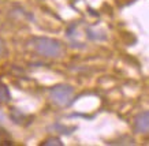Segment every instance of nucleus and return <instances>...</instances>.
Masks as SVG:
<instances>
[{"mask_svg":"<svg viewBox=\"0 0 149 146\" xmlns=\"http://www.w3.org/2000/svg\"><path fill=\"white\" fill-rule=\"evenodd\" d=\"M42 145H44V146H49V145L62 146L63 143H62V142H60V139H58V138H49V139H47L45 142H42Z\"/></svg>","mask_w":149,"mask_h":146,"instance_id":"5","label":"nucleus"},{"mask_svg":"<svg viewBox=\"0 0 149 146\" xmlns=\"http://www.w3.org/2000/svg\"><path fill=\"white\" fill-rule=\"evenodd\" d=\"M10 98H11V94H10L8 87L6 86L4 83L0 82V104H6V102H8Z\"/></svg>","mask_w":149,"mask_h":146,"instance_id":"4","label":"nucleus"},{"mask_svg":"<svg viewBox=\"0 0 149 146\" xmlns=\"http://www.w3.org/2000/svg\"><path fill=\"white\" fill-rule=\"evenodd\" d=\"M49 98L58 107H67L74 98V89L70 85H56L49 90Z\"/></svg>","mask_w":149,"mask_h":146,"instance_id":"2","label":"nucleus"},{"mask_svg":"<svg viewBox=\"0 0 149 146\" xmlns=\"http://www.w3.org/2000/svg\"><path fill=\"white\" fill-rule=\"evenodd\" d=\"M32 46L38 55H42L45 57H59L63 55L62 42H59L58 40H54V38H48V37L33 38Z\"/></svg>","mask_w":149,"mask_h":146,"instance_id":"1","label":"nucleus"},{"mask_svg":"<svg viewBox=\"0 0 149 146\" xmlns=\"http://www.w3.org/2000/svg\"><path fill=\"white\" fill-rule=\"evenodd\" d=\"M3 52V42H1V40H0V53Z\"/></svg>","mask_w":149,"mask_h":146,"instance_id":"6","label":"nucleus"},{"mask_svg":"<svg viewBox=\"0 0 149 146\" xmlns=\"http://www.w3.org/2000/svg\"><path fill=\"white\" fill-rule=\"evenodd\" d=\"M134 127L141 134H148L149 131V113L148 111H142L136 116L134 120Z\"/></svg>","mask_w":149,"mask_h":146,"instance_id":"3","label":"nucleus"}]
</instances>
